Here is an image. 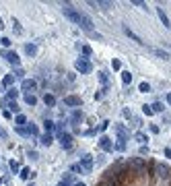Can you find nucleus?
Returning a JSON list of instances; mask_svg holds the SVG:
<instances>
[{
    "label": "nucleus",
    "mask_w": 171,
    "mask_h": 186,
    "mask_svg": "<svg viewBox=\"0 0 171 186\" xmlns=\"http://www.w3.org/2000/svg\"><path fill=\"white\" fill-rule=\"evenodd\" d=\"M169 48H171V43H169Z\"/></svg>",
    "instance_id": "obj_52"
},
{
    "label": "nucleus",
    "mask_w": 171,
    "mask_h": 186,
    "mask_svg": "<svg viewBox=\"0 0 171 186\" xmlns=\"http://www.w3.org/2000/svg\"><path fill=\"white\" fill-rule=\"evenodd\" d=\"M81 167H82V172H87V174L93 172V157H91L89 153L81 157Z\"/></svg>",
    "instance_id": "obj_4"
},
{
    "label": "nucleus",
    "mask_w": 171,
    "mask_h": 186,
    "mask_svg": "<svg viewBox=\"0 0 171 186\" xmlns=\"http://www.w3.org/2000/svg\"><path fill=\"white\" fill-rule=\"evenodd\" d=\"M25 103H27V105H35V103H37V97H35L33 93H25Z\"/></svg>",
    "instance_id": "obj_18"
},
{
    "label": "nucleus",
    "mask_w": 171,
    "mask_h": 186,
    "mask_svg": "<svg viewBox=\"0 0 171 186\" xmlns=\"http://www.w3.org/2000/svg\"><path fill=\"white\" fill-rule=\"evenodd\" d=\"M27 155H29L31 159H37V151H31V149H29V151H27Z\"/></svg>",
    "instance_id": "obj_44"
},
{
    "label": "nucleus",
    "mask_w": 171,
    "mask_h": 186,
    "mask_svg": "<svg viewBox=\"0 0 171 186\" xmlns=\"http://www.w3.org/2000/svg\"><path fill=\"white\" fill-rule=\"evenodd\" d=\"M167 103H171V95H167Z\"/></svg>",
    "instance_id": "obj_49"
},
{
    "label": "nucleus",
    "mask_w": 171,
    "mask_h": 186,
    "mask_svg": "<svg viewBox=\"0 0 171 186\" xmlns=\"http://www.w3.org/2000/svg\"><path fill=\"white\" fill-rule=\"evenodd\" d=\"M17 97H19V91H17V89H8V93H6V99H8V101H14Z\"/></svg>",
    "instance_id": "obj_23"
},
{
    "label": "nucleus",
    "mask_w": 171,
    "mask_h": 186,
    "mask_svg": "<svg viewBox=\"0 0 171 186\" xmlns=\"http://www.w3.org/2000/svg\"><path fill=\"white\" fill-rule=\"evenodd\" d=\"M43 101H46V105H54V103H56V97L54 95H46V97H43Z\"/></svg>",
    "instance_id": "obj_30"
},
{
    "label": "nucleus",
    "mask_w": 171,
    "mask_h": 186,
    "mask_svg": "<svg viewBox=\"0 0 171 186\" xmlns=\"http://www.w3.org/2000/svg\"><path fill=\"white\" fill-rule=\"evenodd\" d=\"M165 155H167V157H171V147H167V149H165Z\"/></svg>",
    "instance_id": "obj_47"
},
{
    "label": "nucleus",
    "mask_w": 171,
    "mask_h": 186,
    "mask_svg": "<svg viewBox=\"0 0 171 186\" xmlns=\"http://www.w3.org/2000/svg\"><path fill=\"white\" fill-rule=\"evenodd\" d=\"M74 186H87V184H85V182H76Z\"/></svg>",
    "instance_id": "obj_48"
},
{
    "label": "nucleus",
    "mask_w": 171,
    "mask_h": 186,
    "mask_svg": "<svg viewBox=\"0 0 171 186\" xmlns=\"http://www.w3.org/2000/svg\"><path fill=\"white\" fill-rule=\"evenodd\" d=\"M99 147H101L103 151H111V149H113V143H111L109 137H101L99 138Z\"/></svg>",
    "instance_id": "obj_6"
},
{
    "label": "nucleus",
    "mask_w": 171,
    "mask_h": 186,
    "mask_svg": "<svg viewBox=\"0 0 171 186\" xmlns=\"http://www.w3.org/2000/svg\"><path fill=\"white\" fill-rule=\"evenodd\" d=\"M4 105H8V112H19L17 101H8V99H4Z\"/></svg>",
    "instance_id": "obj_24"
},
{
    "label": "nucleus",
    "mask_w": 171,
    "mask_h": 186,
    "mask_svg": "<svg viewBox=\"0 0 171 186\" xmlns=\"http://www.w3.org/2000/svg\"><path fill=\"white\" fill-rule=\"evenodd\" d=\"M62 10H64V14H66L72 23H76V25H78V21H81V13H78V10L70 4V2H62Z\"/></svg>",
    "instance_id": "obj_1"
},
{
    "label": "nucleus",
    "mask_w": 171,
    "mask_h": 186,
    "mask_svg": "<svg viewBox=\"0 0 171 186\" xmlns=\"http://www.w3.org/2000/svg\"><path fill=\"white\" fill-rule=\"evenodd\" d=\"M116 149H117V151H124V149H126V141H117Z\"/></svg>",
    "instance_id": "obj_37"
},
{
    "label": "nucleus",
    "mask_w": 171,
    "mask_h": 186,
    "mask_svg": "<svg viewBox=\"0 0 171 186\" xmlns=\"http://www.w3.org/2000/svg\"><path fill=\"white\" fill-rule=\"evenodd\" d=\"M13 29L17 31V33H23V27H21V23L17 19H13Z\"/></svg>",
    "instance_id": "obj_29"
},
{
    "label": "nucleus",
    "mask_w": 171,
    "mask_h": 186,
    "mask_svg": "<svg viewBox=\"0 0 171 186\" xmlns=\"http://www.w3.org/2000/svg\"><path fill=\"white\" fill-rule=\"evenodd\" d=\"M10 170H13V174H17V172H19V170H21V167H19V163H17L14 159H13V161H10Z\"/></svg>",
    "instance_id": "obj_36"
},
{
    "label": "nucleus",
    "mask_w": 171,
    "mask_h": 186,
    "mask_svg": "<svg viewBox=\"0 0 171 186\" xmlns=\"http://www.w3.org/2000/svg\"><path fill=\"white\" fill-rule=\"evenodd\" d=\"M74 68L81 72V75H89L91 70H93V66H91V62L87 60V58H78V60L74 62Z\"/></svg>",
    "instance_id": "obj_2"
},
{
    "label": "nucleus",
    "mask_w": 171,
    "mask_h": 186,
    "mask_svg": "<svg viewBox=\"0 0 171 186\" xmlns=\"http://www.w3.org/2000/svg\"><path fill=\"white\" fill-rule=\"evenodd\" d=\"M128 165H132L134 170H138V172H142V167H144V159H140V157H134V159H130V163Z\"/></svg>",
    "instance_id": "obj_12"
},
{
    "label": "nucleus",
    "mask_w": 171,
    "mask_h": 186,
    "mask_svg": "<svg viewBox=\"0 0 171 186\" xmlns=\"http://www.w3.org/2000/svg\"><path fill=\"white\" fill-rule=\"evenodd\" d=\"M35 87H37V83H35L33 79H25L23 85H21V89H23V91H33Z\"/></svg>",
    "instance_id": "obj_10"
},
{
    "label": "nucleus",
    "mask_w": 171,
    "mask_h": 186,
    "mask_svg": "<svg viewBox=\"0 0 171 186\" xmlns=\"http://www.w3.org/2000/svg\"><path fill=\"white\" fill-rule=\"evenodd\" d=\"M43 128H46V134H52V130H54V122H52V120H43Z\"/></svg>",
    "instance_id": "obj_22"
},
{
    "label": "nucleus",
    "mask_w": 171,
    "mask_h": 186,
    "mask_svg": "<svg viewBox=\"0 0 171 186\" xmlns=\"http://www.w3.org/2000/svg\"><path fill=\"white\" fill-rule=\"evenodd\" d=\"M140 91H142V93H149V91H151V85H149V83H140Z\"/></svg>",
    "instance_id": "obj_35"
},
{
    "label": "nucleus",
    "mask_w": 171,
    "mask_h": 186,
    "mask_svg": "<svg viewBox=\"0 0 171 186\" xmlns=\"http://www.w3.org/2000/svg\"><path fill=\"white\" fill-rule=\"evenodd\" d=\"M78 25H81L82 31H87V33H93V21H91V17H87L85 13H81V21H78Z\"/></svg>",
    "instance_id": "obj_3"
},
{
    "label": "nucleus",
    "mask_w": 171,
    "mask_h": 186,
    "mask_svg": "<svg viewBox=\"0 0 171 186\" xmlns=\"http://www.w3.org/2000/svg\"><path fill=\"white\" fill-rule=\"evenodd\" d=\"M142 112L146 114V116H151V114H153V108H151V105H142Z\"/></svg>",
    "instance_id": "obj_38"
},
{
    "label": "nucleus",
    "mask_w": 171,
    "mask_h": 186,
    "mask_svg": "<svg viewBox=\"0 0 171 186\" xmlns=\"http://www.w3.org/2000/svg\"><path fill=\"white\" fill-rule=\"evenodd\" d=\"M113 128H116V132H117V137H120V141H128V130H126V126H124V124H116Z\"/></svg>",
    "instance_id": "obj_8"
},
{
    "label": "nucleus",
    "mask_w": 171,
    "mask_h": 186,
    "mask_svg": "<svg viewBox=\"0 0 171 186\" xmlns=\"http://www.w3.org/2000/svg\"><path fill=\"white\" fill-rule=\"evenodd\" d=\"M35 52H37V46L35 43H27L25 46V54L27 56H35Z\"/></svg>",
    "instance_id": "obj_17"
},
{
    "label": "nucleus",
    "mask_w": 171,
    "mask_h": 186,
    "mask_svg": "<svg viewBox=\"0 0 171 186\" xmlns=\"http://www.w3.org/2000/svg\"><path fill=\"white\" fill-rule=\"evenodd\" d=\"M52 141H54V137H52V134H43V137H41V143L48 145V147L52 145Z\"/></svg>",
    "instance_id": "obj_28"
},
{
    "label": "nucleus",
    "mask_w": 171,
    "mask_h": 186,
    "mask_svg": "<svg viewBox=\"0 0 171 186\" xmlns=\"http://www.w3.org/2000/svg\"><path fill=\"white\" fill-rule=\"evenodd\" d=\"M72 172H76V174H82V167H81V163H74V165H72Z\"/></svg>",
    "instance_id": "obj_39"
},
{
    "label": "nucleus",
    "mask_w": 171,
    "mask_h": 186,
    "mask_svg": "<svg viewBox=\"0 0 171 186\" xmlns=\"http://www.w3.org/2000/svg\"><path fill=\"white\" fill-rule=\"evenodd\" d=\"M14 122H17V124L21 126V124H25V122H27V118L23 116V114H17V118H14Z\"/></svg>",
    "instance_id": "obj_33"
},
{
    "label": "nucleus",
    "mask_w": 171,
    "mask_h": 186,
    "mask_svg": "<svg viewBox=\"0 0 171 186\" xmlns=\"http://www.w3.org/2000/svg\"><path fill=\"white\" fill-rule=\"evenodd\" d=\"M99 186H117V184H113L109 180H103V182H99Z\"/></svg>",
    "instance_id": "obj_42"
},
{
    "label": "nucleus",
    "mask_w": 171,
    "mask_h": 186,
    "mask_svg": "<svg viewBox=\"0 0 171 186\" xmlns=\"http://www.w3.org/2000/svg\"><path fill=\"white\" fill-rule=\"evenodd\" d=\"M157 176H159V178H169L171 170L167 167V165H163V163H157Z\"/></svg>",
    "instance_id": "obj_7"
},
{
    "label": "nucleus",
    "mask_w": 171,
    "mask_h": 186,
    "mask_svg": "<svg viewBox=\"0 0 171 186\" xmlns=\"http://www.w3.org/2000/svg\"><path fill=\"white\" fill-rule=\"evenodd\" d=\"M13 75H14V76H19V79H23V76H25V72H23L21 68H17V70L13 72Z\"/></svg>",
    "instance_id": "obj_41"
},
{
    "label": "nucleus",
    "mask_w": 171,
    "mask_h": 186,
    "mask_svg": "<svg viewBox=\"0 0 171 186\" xmlns=\"http://www.w3.org/2000/svg\"><path fill=\"white\" fill-rule=\"evenodd\" d=\"M4 58H6V62L8 64H13V66L19 64V56H17V52H4Z\"/></svg>",
    "instance_id": "obj_9"
},
{
    "label": "nucleus",
    "mask_w": 171,
    "mask_h": 186,
    "mask_svg": "<svg viewBox=\"0 0 171 186\" xmlns=\"http://www.w3.org/2000/svg\"><path fill=\"white\" fill-rule=\"evenodd\" d=\"M25 130H27V137H37V126L35 124H27Z\"/></svg>",
    "instance_id": "obj_20"
},
{
    "label": "nucleus",
    "mask_w": 171,
    "mask_h": 186,
    "mask_svg": "<svg viewBox=\"0 0 171 186\" xmlns=\"http://www.w3.org/2000/svg\"><path fill=\"white\" fill-rule=\"evenodd\" d=\"M111 66H113V68H120V66H122V62H120V60H113V62H111Z\"/></svg>",
    "instance_id": "obj_45"
},
{
    "label": "nucleus",
    "mask_w": 171,
    "mask_h": 186,
    "mask_svg": "<svg viewBox=\"0 0 171 186\" xmlns=\"http://www.w3.org/2000/svg\"><path fill=\"white\" fill-rule=\"evenodd\" d=\"M70 180H72V176H70V174H66V176H64V180H62L58 186H70Z\"/></svg>",
    "instance_id": "obj_31"
},
{
    "label": "nucleus",
    "mask_w": 171,
    "mask_h": 186,
    "mask_svg": "<svg viewBox=\"0 0 171 186\" xmlns=\"http://www.w3.org/2000/svg\"><path fill=\"white\" fill-rule=\"evenodd\" d=\"M157 14H159V19H161V23H163V27H169V17L165 14V10L161 6L157 8Z\"/></svg>",
    "instance_id": "obj_15"
},
{
    "label": "nucleus",
    "mask_w": 171,
    "mask_h": 186,
    "mask_svg": "<svg viewBox=\"0 0 171 186\" xmlns=\"http://www.w3.org/2000/svg\"><path fill=\"white\" fill-rule=\"evenodd\" d=\"M60 145H62V149H72V137H70L68 132H62L60 137Z\"/></svg>",
    "instance_id": "obj_5"
},
{
    "label": "nucleus",
    "mask_w": 171,
    "mask_h": 186,
    "mask_svg": "<svg viewBox=\"0 0 171 186\" xmlns=\"http://www.w3.org/2000/svg\"><path fill=\"white\" fill-rule=\"evenodd\" d=\"M0 184H2V178H0Z\"/></svg>",
    "instance_id": "obj_51"
},
{
    "label": "nucleus",
    "mask_w": 171,
    "mask_h": 186,
    "mask_svg": "<svg viewBox=\"0 0 171 186\" xmlns=\"http://www.w3.org/2000/svg\"><path fill=\"white\" fill-rule=\"evenodd\" d=\"M70 120H72V124L76 126V124H78V122L82 120V114H81L78 110H76V112H72V118H70ZM76 128H78V126H76Z\"/></svg>",
    "instance_id": "obj_21"
},
{
    "label": "nucleus",
    "mask_w": 171,
    "mask_h": 186,
    "mask_svg": "<svg viewBox=\"0 0 171 186\" xmlns=\"http://www.w3.org/2000/svg\"><path fill=\"white\" fill-rule=\"evenodd\" d=\"M64 103L66 105H81V97H76V95H68V97H64Z\"/></svg>",
    "instance_id": "obj_14"
},
{
    "label": "nucleus",
    "mask_w": 171,
    "mask_h": 186,
    "mask_svg": "<svg viewBox=\"0 0 171 186\" xmlns=\"http://www.w3.org/2000/svg\"><path fill=\"white\" fill-rule=\"evenodd\" d=\"M132 4H136V6H140V8H146V2H140V0H134Z\"/></svg>",
    "instance_id": "obj_43"
},
{
    "label": "nucleus",
    "mask_w": 171,
    "mask_h": 186,
    "mask_svg": "<svg viewBox=\"0 0 171 186\" xmlns=\"http://www.w3.org/2000/svg\"><path fill=\"white\" fill-rule=\"evenodd\" d=\"M134 138H136V141H138V143H140V145H144V143H146V141H149L144 132H136V134H134Z\"/></svg>",
    "instance_id": "obj_26"
},
{
    "label": "nucleus",
    "mask_w": 171,
    "mask_h": 186,
    "mask_svg": "<svg viewBox=\"0 0 171 186\" xmlns=\"http://www.w3.org/2000/svg\"><path fill=\"white\" fill-rule=\"evenodd\" d=\"M151 52L155 56H159V58H163V60H169V54L165 52V50H159V48H151Z\"/></svg>",
    "instance_id": "obj_16"
},
{
    "label": "nucleus",
    "mask_w": 171,
    "mask_h": 186,
    "mask_svg": "<svg viewBox=\"0 0 171 186\" xmlns=\"http://www.w3.org/2000/svg\"><path fill=\"white\" fill-rule=\"evenodd\" d=\"M2 27H4V25H2V19H0V29H2Z\"/></svg>",
    "instance_id": "obj_50"
},
{
    "label": "nucleus",
    "mask_w": 171,
    "mask_h": 186,
    "mask_svg": "<svg viewBox=\"0 0 171 186\" xmlns=\"http://www.w3.org/2000/svg\"><path fill=\"white\" fill-rule=\"evenodd\" d=\"M151 108H153V112H163V103H161V101H155Z\"/></svg>",
    "instance_id": "obj_32"
},
{
    "label": "nucleus",
    "mask_w": 171,
    "mask_h": 186,
    "mask_svg": "<svg viewBox=\"0 0 171 186\" xmlns=\"http://www.w3.org/2000/svg\"><path fill=\"white\" fill-rule=\"evenodd\" d=\"M124 33L128 35V37H132V39L136 41V43H140V46H144V41H142V39H140V37H138V35H136V33H134V31H132V29H130V27H126V25H124Z\"/></svg>",
    "instance_id": "obj_11"
},
{
    "label": "nucleus",
    "mask_w": 171,
    "mask_h": 186,
    "mask_svg": "<svg viewBox=\"0 0 171 186\" xmlns=\"http://www.w3.org/2000/svg\"><path fill=\"white\" fill-rule=\"evenodd\" d=\"M0 43H2L4 48H8V46H10V39H8V37H2V39H0Z\"/></svg>",
    "instance_id": "obj_40"
},
{
    "label": "nucleus",
    "mask_w": 171,
    "mask_h": 186,
    "mask_svg": "<svg viewBox=\"0 0 171 186\" xmlns=\"http://www.w3.org/2000/svg\"><path fill=\"white\" fill-rule=\"evenodd\" d=\"M29 176H31V170H29V167H23V170H21V178H25V180H27Z\"/></svg>",
    "instance_id": "obj_34"
},
{
    "label": "nucleus",
    "mask_w": 171,
    "mask_h": 186,
    "mask_svg": "<svg viewBox=\"0 0 171 186\" xmlns=\"http://www.w3.org/2000/svg\"><path fill=\"white\" fill-rule=\"evenodd\" d=\"M82 54H85V56L91 54V48H89V46H82Z\"/></svg>",
    "instance_id": "obj_46"
},
{
    "label": "nucleus",
    "mask_w": 171,
    "mask_h": 186,
    "mask_svg": "<svg viewBox=\"0 0 171 186\" xmlns=\"http://www.w3.org/2000/svg\"><path fill=\"white\" fill-rule=\"evenodd\" d=\"M89 4H91V6H95V8H97V6H101L103 10H109V8L113 6V2H105V0H99V2H93V0H91Z\"/></svg>",
    "instance_id": "obj_13"
},
{
    "label": "nucleus",
    "mask_w": 171,
    "mask_h": 186,
    "mask_svg": "<svg viewBox=\"0 0 171 186\" xmlns=\"http://www.w3.org/2000/svg\"><path fill=\"white\" fill-rule=\"evenodd\" d=\"M97 76H99V81H101V85H103V87H107V83H109V79H107V72L99 70V72H97Z\"/></svg>",
    "instance_id": "obj_19"
},
{
    "label": "nucleus",
    "mask_w": 171,
    "mask_h": 186,
    "mask_svg": "<svg viewBox=\"0 0 171 186\" xmlns=\"http://www.w3.org/2000/svg\"><path fill=\"white\" fill-rule=\"evenodd\" d=\"M14 83V75H6L4 76V81H2V87H10Z\"/></svg>",
    "instance_id": "obj_25"
},
{
    "label": "nucleus",
    "mask_w": 171,
    "mask_h": 186,
    "mask_svg": "<svg viewBox=\"0 0 171 186\" xmlns=\"http://www.w3.org/2000/svg\"><path fill=\"white\" fill-rule=\"evenodd\" d=\"M122 81L128 85V83H132V75H130V70H124L122 72Z\"/></svg>",
    "instance_id": "obj_27"
}]
</instances>
